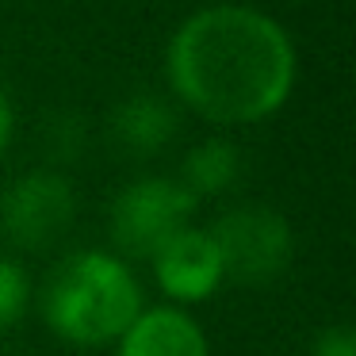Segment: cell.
Masks as SVG:
<instances>
[{
  "instance_id": "8992f818",
  "label": "cell",
  "mask_w": 356,
  "mask_h": 356,
  "mask_svg": "<svg viewBox=\"0 0 356 356\" xmlns=\"http://www.w3.org/2000/svg\"><path fill=\"white\" fill-rule=\"evenodd\" d=\"M149 261H154L157 287L172 299V307L203 302L226 284V268L215 238H211V230H200V226H184L180 234H172Z\"/></svg>"
},
{
  "instance_id": "277c9868",
  "label": "cell",
  "mask_w": 356,
  "mask_h": 356,
  "mask_svg": "<svg viewBox=\"0 0 356 356\" xmlns=\"http://www.w3.org/2000/svg\"><path fill=\"white\" fill-rule=\"evenodd\" d=\"M211 238L222 257L226 280H238V284H268V280L284 276L295 257L291 222L261 203L226 211L211 226Z\"/></svg>"
},
{
  "instance_id": "5b68a950",
  "label": "cell",
  "mask_w": 356,
  "mask_h": 356,
  "mask_svg": "<svg viewBox=\"0 0 356 356\" xmlns=\"http://www.w3.org/2000/svg\"><path fill=\"white\" fill-rule=\"evenodd\" d=\"M77 218V195L70 177L54 169H31L0 195V234L27 253H42L70 234Z\"/></svg>"
},
{
  "instance_id": "30bf717a",
  "label": "cell",
  "mask_w": 356,
  "mask_h": 356,
  "mask_svg": "<svg viewBox=\"0 0 356 356\" xmlns=\"http://www.w3.org/2000/svg\"><path fill=\"white\" fill-rule=\"evenodd\" d=\"M27 302H31V280L19 268V261L0 249V333H8L24 318Z\"/></svg>"
},
{
  "instance_id": "3957f363",
  "label": "cell",
  "mask_w": 356,
  "mask_h": 356,
  "mask_svg": "<svg viewBox=\"0 0 356 356\" xmlns=\"http://www.w3.org/2000/svg\"><path fill=\"white\" fill-rule=\"evenodd\" d=\"M195 195L172 177H138L111 203V241L123 261L154 257L172 234L192 226Z\"/></svg>"
},
{
  "instance_id": "6da1fadb",
  "label": "cell",
  "mask_w": 356,
  "mask_h": 356,
  "mask_svg": "<svg viewBox=\"0 0 356 356\" xmlns=\"http://www.w3.org/2000/svg\"><path fill=\"white\" fill-rule=\"evenodd\" d=\"M165 77L188 111L218 127L272 119L299 77L295 42L253 4H207L172 31Z\"/></svg>"
},
{
  "instance_id": "7c38bea8",
  "label": "cell",
  "mask_w": 356,
  "mask_h": 356,
  "mask_svg": "<svg viewBox=\"0 0 356 356\" xmlns=\"http://www.w3.org/2000/svg\"><path fill=\"white\" fill-rule=\"evenodd\" d=\"M12 131H16V111H12L8 92L0 88V157H4V149H8V142H12Z\"/></svg>"
},
{
  "instance_id": "8fae6325",
  "label": "cell",
  "mask_w": 356,
  "mask_h": 356,
  "mask_svg": "<svg viewBox=\"0 0 356 356\" xmlns=\"http://www.w3.org/2000/svg\"><path fill=\"white\" fill-rule=\"evenodd\" d=\"M310 356H356V333L348 325H330L314 337Z\"/></svg>"
},
{
  "instance_id": "9c48e42d",
  "label": "cell",
  "mask_w": 356,
  "mask_h": 356,
  "mask_svg": "<svg viewBox=\"0 0 356 356\" xmlns=\"http://www.w3.org/2000/svg\"><path fill=\"white\" fill-rule=\"evenodd\" d=\"M241 149L230 138H203L200 146L188 149L184 165H180V184L195 195V203L203 195H222L238 184L241 177Z\"/></svg>"
},
{
  "instance_id": "ba28073f",
  "label": "cell",
  "mask_w": 356,
  "mask_h": 356,
  "mask_svg": "<svg viewBox=\"0 0 356 356\" xmlns=\"http://www.w3.org/2000/svg\"><path fill=\"white\" fill-rule=\"evenodd\" d=\"M180 131L177 104L157 92H131L111 111V134L131 157H154Z\"/></svg>"
},
{
  "instance_id": "7a4b0ae2",
  "label": "cell",
  "mask_w": 356,
  "mask_h": 356,
  "mask_svg": "<svg viewBox=\"0 0 356 356\" xmlns=\"http://www.w3.org/2000/svg\"><path fill=\"white\" fill-rule=\"evenodd\" d=\"M142 310V284L134 268L104 249H81L65 257L42 287V318L65 345H111Z\"/></svg>"
},
{
  "instance_id": "52a82bcc",
  "label": "cell",
  "mask_w": 356,
  "mask_h": 356,
  "mask_svg": "<svg viewBox=\"0 0 356 356\" xmlns=\"http://www.w3.org/2000/svg\"><path fill=\"white\" fill-rule=\"evenodd\" d=\"M119 356H211V341L188 310L149 307L119 337Z\"/></svg>"
}]
</instances>
